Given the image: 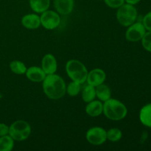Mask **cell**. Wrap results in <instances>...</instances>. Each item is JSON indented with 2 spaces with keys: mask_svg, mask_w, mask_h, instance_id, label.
<instances>
[{
  "mask_svg": "<svg viewBox=\"0 0 151 151\" xmlns=\"http://www.w3.org/2000/svg\"><path fill=\"white\" fill-rule=\"evenodd\" d=\"M43 89L47 97L52 100H59L64 96L66 86L63 78L55 74L47 75L43 81Z\"/></svg>",
  "mask_w": 151,
  "mask_h": 151,
  "instance_id": "cell-1",
  "label": "cell"
},
{
  "mask_svg": "<svg viewBox=\"0 0 151 151\" xmlns=\"http://www.w3.org/2000/svg\"><path fill=\"white\" fill-rule=\"evenodd\" d=\"M103 113L105 116L111 120H121L126 116L128 110L122 102L110 98L103 104Z\"/></svg>",
  "mask_w": 151,
  "mask_h": 151,
  "instance_id": "cell-2",
  "label": "cell"
},
{
  "mask_svg": "<svg viewBox=\"0 0 151 151\" xmlns=\"http://www.w3.org/2000/svg\"><path fill=\"white\" fill-rule=\"evenodd\" d=\"M66 71L72 81L83 84L86 81L88 70L85 65L78 60H70L66 63Z\"/></svg>",
  "mask_w": 151,
  "mask_h": 151,
  "instance_id": "cell-3",
  "label": "cell"
},
{
  "mask_svg": "<svg viewBox=\"0 0 151 151\" xmlns=\"http://www.w3.org/2000/svg\"><path fill=\"white\" fill-rule=\"evenodd\" d=\"M137 10L134 5L130 4H123L118 7L116 12V19L121 25L129 27L136 22L137 19Z\"/></svg>",
  "mask_w": 151,
  "mask_h": 151,
  "instance_id": "cell-4",
  "label": "cell"
},
{
  "mask_svg": "<svg viewBox=\"0 0 151 151\" xmlns=\"http://www.w3.org/2000/svg\"><path fill=\"white\" fill-rule=\"evenodd\" d=\"M31 127L28 122L24 120H17L9 127V135L15 141H24L29 137Z\"/></svg>",
  "mask_w": 151,
  "mask_h": 151,
  "instance_id": "cell-5",
  "label": "cell"
},
{
  "mask_svg": "<svg viewBox=\"0 0 151 151\" xmlns=\"http://www.w3.org/2000/svg\"><path fill=\"white\" fill-rule=\"evenodd\" d=\"M41 19V24L47 29H54L59 26L60 23V16L58 13L53 10H48L43 12Z\"/></svg>",
  "mask_w": 151,
  "mask_h": 151,
  "instance_id": "cell-6",
  "label": "cell"
},
{
  "mask_svg": "<svg viewBox=\"0 0 151 151\" xmlns=\"http://www.w3.org/2000/svg\"><path fill=\"white\" fill-rule=\"evenodd\" d=\"M86 139L93 145H100L107 139L106 131L101 127H93L86 133Z\"/></svg>",
  "mask_w": 151,
  "mask_h": 151,
  "instance_id": "cell-7",
  "label": "cell"
},
{
  "mask_svg": "<svg viewBox=\"0 0 151 151\" xmlns=\"http://www.w3.org/2000/svg\"><path fill=\"white\" fill-rule=\"evenodd\" d=\"M146 32V29L142 23L137 22L130 25L125 32V38L128 41L136 42L142 40Z\"/></svg>",
  "mask_w": 151,
  "mask_h": 151,
  "instance_id": "cell-8",
  "label": "cell"
},
{
  "mask_svg": "<svg viewBox=\"0 0 151 151\" xmlns=\"http://www.w3.org/2000/svg\"><path fill=\"white\" fill-rule=\"evenodd\" d=\"M106 78V72L101 69H94L90 71L87 75L86 81L88 84L96 87L103 83Z\"/></svg>",
  "mask_w": 151,
  "mask_h": 151,
  "instance_id": "cell-9",
  "label": "cell"
},
{
  "mask_svg": "<svg viewBox=\"0 0 151 151\" xmlns=\"http://www.w3.org/2000/svg\"><path fill=\"white\" fill-rule=\"evenodd\" d=\"M42 69L47 75L55 74L57 71L58 63L56 58L52 54H47L42 59Z\"/></svg>",
  "mask_w": 151,
  "mask_h": 151,
  "instance_id": "cell-10",
  "label": "cell"
},
{
  "mask_svg": "<svg viewBox=\"0 0 151 151\" xmlns=\"http://www.w3.org/2000/svg\"><path fill=\"white\" fill-rule=\"evenodd\" d=\"M26 76L32 82H43L47 74L44 72L42 68L38 66H31L26 71Z\"/></svg>",
  "mask_w": 151,
  "mask_h": 151,
  "instance_id": "cell-11",
  "label": "cell"
},
{
  "mask_svg": "<svg viewBox=\"0 0 151 151\" xmlns=\"http://www.w3.org/2000/svg\"><path fill=\"white\" fill-rule=\"evenodd\" d=\"M55 8L63 16L70 14L74 8V0H54Z\"/></svg>",
  "mask_w": 151,
  "mask_h": 151,
  "instance_id": "cell-12",
  "label": "cell"
},
{
  "mask_svg": "<svg viewBox=\"0 0 151 151\" xmlns=\"http://www.w3.org/2000/svg\"><path fill=\"white\" fill-rule=\"evenodd\" d=\"M22 24L25 28L29 29H37L41 25L40 16L36 14L25 15L22 19Z\"/></svg>",
  "mask_w": 151,
  "mask_h": 151,
  "instance_id": "cell-13",
  "label": "cell"
},
{
  "mask_svg": "<svg viewBox=\"0 0 151 151\" xmlns=\"http://www.w3.org/2000/svg\"><path fill=\"white\" fill-rule=\"evenodd\" d=\"M103 104L99 100H92L87 104L86 107V112L87 114L92 117L98 116L103 113Z\"/></svg>",
  "mask_w": 151,
  "mask_h": 151,
  "instance_id": "cell-14",
  "label": "cell"
},
{
  "mask_svg": "<svg viewBox=\"0 0 151 151\" xmlns=\"http://www.w3.org/2000/svg\"><path fill=\"white\" fill-rule=\"evenodd\" d=\"M29 5L35 13H42L50 7V0H29Z\"/></svg>",
  "mask_w": 151,
  "mask_h": 151,
  "instance_id": "cell-15",
  "label": "cell"
},
{
  "mask_svg": "<svg viewBox=\"0 0 151 151\" xmlns=\"http://www.w3.org/2000/svg\"><path fill=\"white\" fill-rule=\"evenodd\" d=\"M139 119L143 125L151 128V103L145 105L142 108L139 113Z\"/></svg>",
  "mask_w": 151,
  "mask_h": 151,
  "instance_id": "cell-16",
  "label": "cell"
},
{
  "mask_svg": "<svg viewBox=\"0 0 151 151\" xmlns=\"http://www.w3.org/2000/svg\"><path fill=\"white\" fill-rule=\"evenodd\" d=\"M95 91L96 96L101 101H107L111 97V89L109 88V87L103 83L96 86Z\"/></svg>",
  "mask_w": 151,
  "mask_h": 151,
  "instance_id": "cell-17",
  "label": "cell"
},
{
  "mask_svg": "<svg viewBox=\"0 0 151 151\" xmlns=\"http://www.w3.org/2000/svg\"><path fill=\"white\" fill-rule=\"evenodd\" d=\"M14 146V139L10 135L0 137V151H10Z\"/></svg>",
  "mask_w": 151,
  "mask_h": 151,
  "instance_id": "cell-18",
  "label": "cell"
},
{
  "mask_svg": "<svg viewBox=\"0 0 151 151\" xmlns=\"http://www.w3.org/2000/svg\"><path fill=\"white\" fill-rule=\"evenodd\" d=\"M96 97L95 88L93 86L88 84L84 87L82 91V98L86 103H89L94 100Z\"/></svg>",
  "mask_w": 151,
  "mask_h": 151,
  "instance_id": "cell-19",
  "label": "cell"
},
{
  "mask_svg": "<svg viewBox=\"0 0 151 151\" xmlns=\"http://www.w3.org/2000/svg\"><path fill=\"white\" fill-rule=\"evenodd\" d=\"M10 70L16 75H23L26 73L27 68L23 62L20 60H13L10 64Z\"/></svg>",
  "mask_w": 151,
  "mask_h": 151,
  "instance_id": "cell-20",
  "label": "cell"
},
{
  "mask_svg": "<svg viewBox=\"0 0 151 151\" xmlns=\"http://www.w3.org/2000/svg\"><path fill=\"white\" fill-rule=\"evenodd\" d=\"M106 137L107 139H109L111 142H118L121 139L122 137V133L118 128H111L106 131Z\"/></svg>",
  "mask_w": 151,
  "mask_h": 151,
  "instance_id": "cell-21",
  "label": "cell"
},
{
  "mask_svg": "<svg viewBox=\"0 0 151 151\" xmlns=\"http://www.w3.org/2000/svg\"><path fill=\"white\" fill-rule=\"evenodd\" d=\"M81 89V83L72 81L66 87V92L68 93L69 95L72 96V97H75V96H77L79 94Z\"/></svg>",
  "mask_w": 151,
  "mask_h": 151,
  "instance_id": "cell-22",
  "label": "cell"
},
{
  "mask_svg": "<svg viewBox=\"0 0 151 151\" xmlns=\"http://www.w3.org/2000/svg\"><path fill=\"white\" fill-rule=\"evenodd\" d=\"M142 44L147 51L151 52V31L145 32L143 38H142Z\"/></svg>",
  "mask_w": 151,
  "mask_h": 151,
  "instance_id": "cell-23",
  "label": "cell"
},
{
  "mask_svg": "<svg viewBox=\"0 0 151 151\" xmlns=\"http://www.w3.org/2000/svg\"><path fill=\"white\" fill-rule=\"evenodd\" d=\"M106 4L111 8H118L125 3V0H104Z\"/></svg>",
  "mask_w": 151,
  "mask_h": 151,
  "instance_id": "cell-24",
  "label": "cell"
},
{
  "mask_svg": "<svg viewBox=\"0 0 151 151\" xmlns=\"http://www.w3.org/2000/svg\"><path fill=\"white\" fill-rule=\"evenodd\" d=\"M142 24L146 29L151 31V11L147 13L143 18Z\"/></svg>",
  "mask_w": 151,
  "mask_h": 151,
  "instance_id": "cell-25",
  "label": "cell"
},
{
  "mask_svg": "<svg viewBox=\"0 0 151 151\" xmlns=\"http://www.w3.org/2000/svg\"><path fill=\"white\" fill-rule=\"evenodd\" d=\"M9 134V127L4 123H0V137L7 135Z\"/></svg>",
  "mask_w": 151,
  "mask_h": 151,
  "instance_id": "cell-26",
  "label": "cell"
},
{
  "mask_svg": "<svg viewBox=\"0 0 151 151\" xmlns=\"http://www.w3.org/2000/svg\"><path fill=\"white\" fill-rule=\"evenodd\" d=\"M140 1H141V0H125V1H126L128 4H132V5L138 4Z\"/></svg>",
  "mask_w": 151,
  "mask_h": 151,
  "instance_id": "cell-27",
  "label": "cell"
}]
</instances>
